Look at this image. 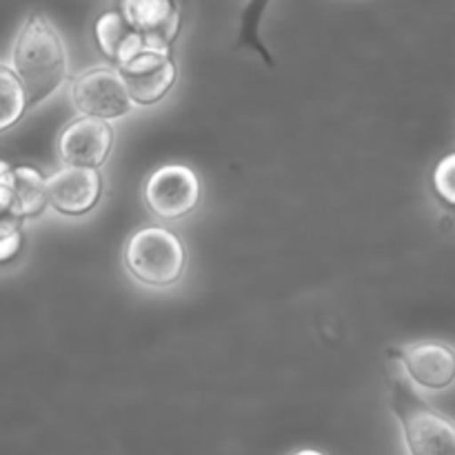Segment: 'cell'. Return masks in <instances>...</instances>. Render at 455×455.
Instances as JSON below:
<instances>
[{
    "label": "cell",
    "instance_id": "cell-1",
    "mask_svg": "<svg viewBox=\"0 0 455 455\" xmlns=\"http://www.w3.org/2000/svg\"><path fill=\"white\" fill-rule=\"evenodd\" d=\"M13 71L25 89L27 109L40 105L65 84L69 58L56 27L43 13H31L22 22L13 44Z\"/></svg>",
    "mask_w": 455,
    "mask_h": 455
},
{
    "label": "cell",
    "instance_id": "cell-2",
    "mask_svg": "<svg viewBox=\"0 0 455 455\" xmlns=\"http://www.w3.org/2000/svg\"><path fill=\"white\" fill-rule=\"evenodd\" d=\"M391 409L403 427L411 455H455V425L413 391L411 382L391 371Z\"/></svg>",
    "mask_w": 455,
    "mask_h": 455
},
{
    "label": "cell",
    "instance_id": "cell-3",
    "mask_svg": "<svg viewBox=\"0 0 455 455\" xmlns=\"http://www.w3.org/2000/svg\"><path fill=\"white\" fill-rule=\"evenodd\" d=\"M124 265L129 274L147 287H172L185 274V244L172 229L142 227L124 247Z\"/></svg>",
    "mask_w": 455,
    "mask_h": 455
},
{
    "label": "cell",
    "instance_id": "cell-4",
    "mask_svg": "<svg viewBox=\"0 0 455 455\" xmlns=\"http://www.w3.org/2000/svg\"><path fill=\"white\" fill-rule=\"evenodd\" d=\"M200 200V180L185 164H164L156 169L145 185V203L163 220L189 216Z\"/></svg>",
    "mask_w": 455,
    "mask_h": 455
},
{
    "label": "cell",
    "instance_id": "cell-5",
    "mask_svg": "<svg viewBox=\"0 0 455 455\" xmlns=\"http://www.w3.org/2000/svg\"><path fill=\"white\" fill-rule=\"evenodd\" d=\"M71 98L80 116L92 118L114 120L133 109V100L129 98L123 76L111 67H93L78 76L71 89Z\"/></svg>",
    "mask_w": 455,
    "mask_h": 455
},
{
    "label": "cell",
    "instance_id": "cell-6",
    "mask_svg": "<svg viewBox=\"0 0 455 455\" xmlns=\"http://www.w3.org/2000/svg\"><path fill=\"white\" fill-rule=\"evenodd\" d=\"M133 105L149 107L163 100L176 83V62L172 52L142 47L133 58L118 67Z\"/></svg>",
    "mask_w": 455,
    "mask_h": 455
},
{
    "label": "cell",
    "instance_id": "cell-7",
    "mask_svg": "<svg viewBox=\"0 0 455 455\" xmlns=\"http://www.w3.org/2000/svg\"><path fill=\"white\" fill-rule=\"evenodd\" d=\"M389 358L398 360L409 380L422 389L443 391L455 382V349L447 342H411L391 351Z\"/></svg>",
    "mask_w": 455,
    "mask_h": 455
},
{
    "label": "cell",
    "instance_id": "cell-8",
    "mask_svg": "<svg viewBox=\"0 0 455 455\" xmlns=\"http://www.w3.org/2000/svg\"><path fill=\"white\" fill-rule=\"evenodd\" d=\"M114 127L109 120L80 116L62 129L58 154L65 164L100 169L114 149Z\"/></svg>",
    "mask_w": 455,
    "mask_h": 455
},
{
    "label": "cell",
    "instance_id": "cell-9",
    "mask_svg": "<svg viewBox=\"0 0 455 455\" xmlns=\"http://www.w3.org/2000/svg\"><path fill=\"white\" fill-rule=\"evenodd\" d=\"M102 178L93 167L65 164L47 178V203L62 216H84L98 204Z\"/></svg>",
    "mask_w": 455,
    "mask_h": 455
},
{
    "label": "cell",
    "instance_id": "cell-10",
    "mask_svg": "<svg viewBox=\"0 0 455 455\" xmlns=\"http://www.w3.org/2000/svg\"><path fill=\"white\" fill-rule=\"evenodd\" d=\"M120 12L142 36L149 49L172 52L180 31V12L176 0H120Z\"/></svg>",
    "mask_w": 455,
    "mask_h": 455
},
{
    "label": "cell",
    "instance_id": "cell-11",
    "mask_svg": "<svg viewBox=\"0 0 455 455\" xmlns=\"http://www.w3.org/2000/svg\"><path fill=\"white\" fill-rule=\"evenodd\" d=\"M96 43L100 52L114 62L116 67L124 65L129 58L136 56L145 43L142 36L133 29L123 16V12H107L96 20Z\"/></svg>",
    "mask_w": 455,
    "mask_h": 455
},
{
    "label": "cell",
    "instance_id": "cell-12",
    "mask_svg": "<svg viewBox=\"0 0 455 455\" xmlns=\"http://www.w3.org/2000/svg\"><path fill=\"white\" fill-rule=\"evenodd\" d=\"M12 204L9 213L20 220L36 218L47 207V178L36 167H13L12 169Z\"/></svg>",
    "mask_w": 455,
    "mask_h": 455
},
{
    "label": "cell",
    "instance_id": "cell-13",
    "mask_svg": "<svg viewBox=\"0 0 455 455\" xmlns=\"http://www.w3.org/2000/svg\"><path fill=\"white\" fill-rule=\"evenodd\" d=\"M271 0H247L243 9V16H240V27H238V49H253L258 56L265 60V65L274 67V58H271L269 49H267L265 40L260 36L262 20H265V13L269 9Z\"/></svg>",
    "mask_w": 455,
    "mask_h": 455
},
{
    "label": "cell",
    "instance_id": "cell-14",
    "mask_svg": "<svg viewBox=\"0 0 455 455\" xmlns=\"http://www.w3.org/2000/svg\"><path fill=\"white\" fill-rule=\"evenodd\" d=\"M27 98L12 67L0 62V133L12 129L25 116Z\"/></svg>",
    "mask_w": 455,
    "mask_h": 455
},
{
    "label": "cell",
    "instance_id": "cell-15",
    "mask_svg": "<svg viewBox=\"0 0 455 455\" xmlns=\"http://www.w3.org/2000/svg\"><path fill=\"white\" fill-rule=\"evenodd\" d=\"M431 187L440 203L455 212V151L440 158V163L435 164L431 173Z\"/></svg>",
    "mask_w": 455,
    "mask_h": 455
},
{
    "label": "cell",
    "instance_id": "cell-16",
    "mask_svg": "<svg viewBox=\"0 0 455 455\" xmlns=\"http://www.w3.org/2000/svg\"><path fill=\"white\" fill-rule=\"evenodd\" d=\"M22 247V225L20 218L12 213L0 216V265L18 256Z\"/></svg>",
    "mask_w": 455,
    "mask_h": 455
},
{
    "label": "cell",
    "instance_id": "cell-17",
    "mask_svg": "<svg viewBox=\"0 0 455 455\" xmlns=\"http://www.w3.org/2000/svg\"><path fill=\"white\" fill-rule=\"evenodd\" d=\"M12 164L0 160V216L9 213V204H12Z\"/></svg>",
    "mask_w": 455,
    "mask_h": 455
},
{
    "label": "cell",
    "instance_id": "cell-18",
    "mask_svg": "<svg viewBox=\"0 0 455 455\" xmlns=\"http://www.w3.org/2000/svg\"><path fill=\"white\" fill-rule=\"evenodd\" d=\"M293 455H323L320 451H315V449H302V451L293 453Z\"/></svg>",
    "mask_w": 455,
    "mask_h": 455
}]
</instances>
